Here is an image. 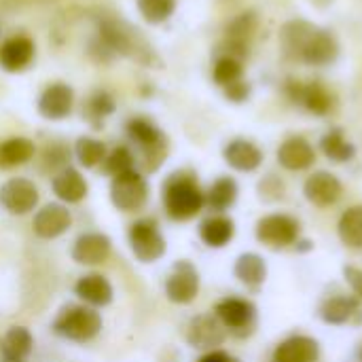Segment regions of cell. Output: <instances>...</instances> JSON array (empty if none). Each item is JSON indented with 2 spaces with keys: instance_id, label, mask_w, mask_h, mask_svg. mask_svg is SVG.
Returning <instances> with one entry per match:
<instances>
[{
  "instance_id": "cell-1",
  "label": "cell",
  "mask_w": 362,
  "mask_h": 362,
  "mask_svg": "<svg viewBox=\"0 0 362 362\" xmlns=\"http://www.w3.org/2000/svg\"><path fill=\"white\" fill-rule=\"evenodd\" d=\"M91 53H95L100 62H108L121 55L138 64H153V57H155L142 32L134 28L132 23L117 19V17H104L100 21L98 38L91 42Z\"/></svg>"
},
{
  "instance_id": "cell-2",
  "label": "cell",
  "mask_w": 362,
  "mask_h": 362,
  "mask_svg": "<svg viewBox=\"0 0 362 362\" xmlns=\"http://www.w3.org/2000/svg\"><path fill=\"white\" fill-rule=\"evenodd\" d=\"M280 45L288 57L312 64V66H327L335 62L339 53V45L331 32L320 30L303 19L288 21L282 28Z\"/></svg>"
},
{
  "instance_id": "cell-3",
  "label": "cell",
  "mask_w": 362,
  "mask_h": 362,
  "mask_svg": "<svg viewBox=\"0 0 362 362\" xmlns=\"http://www.w3.org/2000/svg\"><path fill=\"white\" fill-rule=\"evenodd\" d=\"M161 199L165 214L176 223L191 221L206 206V195L199 189L197 176L189 170H178L165 178Z\"/></svg>"
},
{
  "instance_id": "cell-4",
  "label": "cell",
  "mask_w": 362,
  "mask_h": 362,
  "mask_svg": "<svg viewBox=\"0 0 362 362\" xmlns=\"http://www.w3.org/2000/svg\"><path fill=\"white\" fill-rule=\"evenodd\" d=\"M127 138L132 140V144L136 146L138 155H136V165L142 168L144 174H153L157 172L170 151L168 138L165 134L146 117H134L127 121L125 125Z\"/></svg>"
},
{
  "instance_id": "cell-5",
  "label": "cell",
  "mask_w": 362,
  "mask_h": 362,
  "mask_svg": "<svg viewBox=\"0 0 362 362\" xmlns=\"http://www.w3.org/2000/svg\"><path fill=\"white\" fill-rule=\"evenodd\" d=\"M53 333L74 341V344H87L91 339H95L102 331V316L89 308V305H64L59 310V314L55 316L53 325H51Z\"/></svg>"
},
{
  "instance_id": "cell-6",
  "label": "cell",
  "mask_w": 362,
  "mask_h": 362,
  "mask_svg": "<svg viewBox=\"0 0 362 362\" xmlns=\"http://www.w3.org/2000/svg\"><path fill=\"white\" fill-rule=\"evenodd\" d=\"M110 202L121 212H140L148 202V182L140 170L119 174L110 182Z\"/></svg>"
},
{
  "instance_id": "cell-7",
  "label": "cell",
  "mask_w": 362,
  "mask_h": 362,
  "mask_svg": "<svg viewBox=\"0 0 362 362\" xmlns=\"http://www.w3.org/2000/svg\"><path fill=\"white\" fill-rule=\"evenodd\" d=\"M129 248L140 263H155L165 255V238L155 218H140L127 231Z\"/></svg>"
},
{
  "instance_id": "cell-8",
  "label": "cell",
  "mask_w": 362,
  "mask_h": 362,
  "mask_svg": "<svg viewBox=\"0 0 362 362\" xmlns=\"http://www.w3.org/2000/svg\"><path fill=\"white\" fill-rule=\"evenodd\" d=\"M214 316L221 320L225 331L235 337H248L257 327V308L248 299L227 297L214 305Z\"/></svg>"
},
{
  "instance_id": "cell-9",
  "label": "cell",
  "mask_w": 362,
  "mask_h": 362,
  "mask_svg": "<svg viewBox=\"0 0 362 362\" xmlns=\"http://www.w3.org/2000/svg\"><path fill=\"white\" fill-rule=\"evenodd\" d=\"M299 223L288 214H269L257 223V240L269 248H286L299 240Z\"/></svg>"
},
{
  "instance_id": "cell-10",
  "label": "cell",
  "mask_w": 362,
  "mask_h": 362,
  "mask_svg": "<svg viewBox=\"0 0 362 362\" xmlns=\"http://www.w3.org/2000/svg\"><path fill=\"white\" fill-rule=\"evenodd\" d=\"M199 293V274L193 263L178 261L165 280V297L176 305H187L195 301Z\"/></svg>"
},
{
  "instance_id": "cell-11",
  "label": "cell",
  "mask_w": 362,
  "mask_h": 362,
  "mask_svg": "<svg viewBox=\"0 0 362 362\" xmlns=\"http://www.w3.org/2000/svg\"><path fill=\"white\" fill-rule=\"evenodd\" d=\"M0 206L13 214L23 216L38 206V189L28 178H11L0 187Z\"/></svg>"
},
{
  "instance_id": "cell-12",
  "label": "cell",
  "mask_w": 362,
  "mask_h": 362,
  "mask_svg": "<svg viewBox=\"0 0 362 362\" xmlns=\"http://www.w3.org/2000/svg\"><path fill=\"white\" fill-rule=\"evenodd\" d=\"M286 93L295 104H303L314 115H329L333 110V95L318 81H312L308 85L299 81H288Z\"/></svg>"
},
{
  "instance_id": "cell-13",
  "label": "cell",
  "mask_w": 362,
  "mask_h": 362,
  "mask_svg": "<svg viewBox=\"0 0 362 362\" xmlns=\"http://www.w3.org/2000/svg\"><path fill=\"white\" fill-rule=\"evenodd\" d=\"M74 91L66 83H51L38 98V115L47 121H62L72 112Z\"/></svg>"
},
{
  "instance_id": "cell-14",
  "label": "cell",
  "mask_w": 362,
  "mask_h": 362,
  "mask_svg": "<svg viewBox=\"0 0 362 362\" xmlns=\"http://www.w3.org/2000/svg\"><path fill=\"white\" fill-rule=\"evenodd\" d=\"M72 227V214L62 204H47L34 214L32 231L40 240H55Z\"/></svg>"
},
{
  "instance_id": "cell-15",
  "label": "cell",
  "mask_w": 362,
  "mask_h": 362,
  "mask_svg": "<svg viewBox=\"0 0 362 362\" xmlns=\"http://www.w3.org/2000/svg\"><path fill=\"white\" fill-rule=\"evenodd\" d=\"M187 341L197 348V350H214L216 346H221L227 337L225 327L221 325V320L216 316L210 314H202L195 316L189 325H187Z\"/></svg>"
},
{
  "instance_id": "cell-16",
  "label": "cell",
  "mask_w": 362,
  "mask_h": 362,
  "mask_svg": "<svg viewBox=\"0 0 362 362\" xmlns=\"http://www.w3.org/2000/svg\"><path fill=\"white\" fill-rule=\"evenodd\" d=\"M112 250V242L106 233L100 231H89L76 238L72 246V261L78 265H102L108 261Z\"/></svg>"
},
{
  "instance_id": "cell-17",
  "label": "cell",
  "mask_w": 362,
  "mask_h": 362,
  "mask_svg": "<svg viewBox=\"0 0 362 362\" xmlns=\"http://www.w3.org/2000/svg\"><path fill=\"white\" fill-rule=\"evenodd\" d=\"M34 53L36 47L32 38L23 34L11 36L0 45V68L6 72H23L32 64Z\"/></svg>"
},
{
  "instance_id": "cell-18",
  "label": "cell",
  "mask_w": 362,
  "mask_h": 362,
  "mask_svg": "<svg viewBox=\"0 0 362 362\" xmlns=\"http://www.w3.org/2000/svg\"><path fill=\"white\" fill-rule=\"evenodd\" d=\"M303 193H305L308 202H312L314 206L329 208V206H333V204L339 202V197L344 193V187H341V182L333 174H329V172H316V174H312L305 180Z\"/></svg>"
},
{
  "instance_id": "cell-19",
  "label": "cell",
  "mask_w": 362,
  "mask_h": 362,
  "mask_svg": "<svg viewBox=\"0 0 362 362\" xmlns=\"http://www.w3.org/2000/svg\"><path fill=\"white\" fill-rule=\"evenodd\" d=\"M255 32H257V15L255 13H242L240 17H235L227 25V40H225L227 57L242 59L248 53Z\"/></svg>"
},
{
  "instance_id": "cell-20",
  "label": "cell",
  "mask_w": 362,
  "mask_h": 362,
  "mask_svg": "<svg viewBox=\"0 0 362 362\" xmlns=\"http://www.w3.org/2000/svg\"><path fill=\"white\" fill-rule=\"evenodd\" d=\"M74 295L89 308H106L112 303V284L102 274H87L76 280Z\"/></svg>"
},
{
  "instance_id": "cell-21",
  "label": "cell",
  "mask_w": 362,
  "mask_h": 362,
  "mask_svg": "<svg viewBox=\"0 0 362 362\" xmlns=\"http://www.w3.org/2000/svg\"><path fill=\"white\" fill-rule=\"evenodd\" d=\"M318 358L320 346L316 339L305 335H293L276 348L272 362H318Z\"/></svg>"
},
{
  "instance_id": "cell-22",
  "label": "cell",
  "mask_w": 362,
  "mask_h": 362,
  "mask_svg": "<svg viewBox=\"0 0 362 362\" xmlns=\"http://www.w3.org/2000/svg\"><path fill=\"white\" fill-rule=\"evenodd\" d=\"M51 189L57 195V199L66 202V204H78L87 197V180L83 178V174L76 168H64L59 170L53 180H51Z\"/></svg>"
},
{
  "instance_id": "cell-23",
  "label": "cell",
  "mask_w": 362,
  "mask_h": 362,
  "mask_svg": "<svg viewBox=\"0 0 362 362\" xmlns=\"http://www.w3.org/2000/svg\"><path fill=\"white\" fill-rule=\"evenodd\" d=\"M278 161L282 168L291 172H299V170H308L316 161V153L305 138L295 136L282 142V146L278 148Z\"/></svg>"
},
{
  "instance_id": "cell-24",
  "label": "cell",
  "mask_w": 362,
  "mask_h": 362,
  "mask_svg": "<svg viewBox=\"0 0 362 362\" xmlns=\"http://www.w3.org/2000/svg\"><path fill=\"white\" fill-rule=\"evenodd\" d=\"M223 155H225V161L238 172H255L263 161L261 148L257 144H252L250 140H242V138L231 140L225 146Z\"/></svg>"
},
{
  "instance_id": "cell-25",
  "label": "cell",
  "mask_w": 362,
  "mask_h": 362,
  "mask_svg": "<svg viewBox=\"0 0 362 362\" xmlns=\"http://www.w3.org/2000/svg\"><path fill=\"white\" fill-rule=\"evenodd\" d=\"M235 223L225 214H214L202 221L199 225V238L210 248H223L233 240Z\"/></svg>"
},
{
  "instance_id": "cell-26",
  "label": "cell",
  "mask_w": 362,
  "mask_h": 362,
  "mask_svg": "<svg viewBox=\"0 0 362 362\" xmlns=\"http://www.w3.org/2000/svg\"><path fill=\"white\" fill-rule=\"evenodd\" d=\"M36 155V146L30 138L15 136L0 142V170H13L28 163Z\"/></svg>"
},
{
  "instance_id": "cell-27",
  "label": "cell",
  "mask_w": 362,
  "mask_h": 362,
  "mask_svg": "<svg viewBox=\"0 0 362 362\" xmlns=\"http://www.w3.org/2000/svg\"><path fill=\"white\" fill-rule=\"evenodd\" d=\"M32 350H34V337L25 327H11L0 339L2 358L25 361L32 354Z\"/></svg>"
},
{
  "instance_id": "cell-28",
  "label": "cell",
  "mask_w": 362,
  "mask_h": 362,
  "mask_svg": "<svg viewBox=\"0 0 362 362\" xmlns=\"http://www.w3.org/2000/svg\"><path fill=\"white\" fill-rule=\"evenodd\" d=\"M361 314V301L354 297H333L320 305V318L327 325H346Z\"/></svg>"
},
{
  "instance_id": "cell-29",
  "label": "cell",
  "mask_w": 362,
  "mask_h": 362,
  "mask_svg": "<svg viewBox=\"0 0 362 362\" xmlns=\"http://www.w3.org/2000/svg\"><path fill=\"white\" fill-rule=\"evenodd\" d=\"M233 274L248 288H259L265 282V278H267V265H265V261L259 255L246 252V255H242L235 261Z\"/></svg>"
},
{
  "instance_id": "cell-30",
  "label": "cell",
  "mask_w": 362,
  "mask_h": 362,
  "mask_svg": "<svg viewBox=\"0 0 362 362\" xmlns=\"http://www.w3.org/2000/svg\"><path fill=\"white\" fill-rule=\"evenodd\" d=\"M238 199V182L229 176H221L212 182V187L206 193V206L214 212L229 210Z\"/></svg>"
},
{
  "instance_id": "cell-31",
  "label": "cell",
  "mask_w": 362,
  "mask_h": 362,
  "mask_svg": "<svg viewBox=\"0 0 362 362\" xmlns=\"http://www.w3.org/2000/svg\"><path fill=\"white\" fill-rule=\"evenodd\" d=\"M337 231L346 246L362 248V206H354L341 214Z\"/></svg>"
},
{
  "instance_id": "cell-32",
  "label": "cell",
  "mask_w": 362,
  "mask_h": 362,
  "mask_svg": "<svg viewBox=\"0 0 362 362\" xmlns=\"http://www.w3.org/2000/svg\"><path fill=\"white\" fill-rule=\"evenodd\" d=\"M320 146L325 151V155L337 163H346L350 161L354 155H356V148L352 142L346 140V136L339 132V129H331L322 140H320Z\"/></svg>"
},
{
  "instance_id": "cell-33",
  "label": "cell",
  "mask_w": 362,
  "mask_h": 362,
  "mask_svg": "<svg viewBox=\"0 0 362 362\" xmlns=\"http://www.w3.org/2000/svg\"><path fill=\"white\" fill-rule=\"evenodd\" d=\"M74 155L83 168H98V165H102V161L106 157V144L102 140L83 136L74 144Z\"/></svg>"
},
{
  "instance_id": "cell-34",
  "label": "cell",
  "mask_w": 362,
  "mask_h": 362,
  "mask_svg": "<svg viewBox=\"0 0 362 362\" xmlns=\"http://www.w3.org/2000/svg\"><path fill=\"white\" fill-rule=\"evenodd\" d=\"M115 108H117V104H115V100H112L110 93H106V91H93L89 95L87 104H85V115L93 123V127H102L104 119L110 117L115 112Z\"/></svg>"
},
{
  "instance_id": "cell-35",
  "label": "cell",
  "mask_w": 362,
  "mask_h": 362,
  "mask_svg": "<svg viewBox=\"0 0 362 362\" xmlns=\"http://www.w3.org/2000/svg\"><path fill=\"white\" fill-rule=\"evenodd\" d=\"M136 170V155L127 148V146H117L110 153H106L104 161H102V172L108 176H119L125 172Z\"/></svg>"
},
{
  "instance_id": "cell-36",
  "label": "cell",
  "mask_w": 362,
  "mask_h": 362,
  "mask_svg": "<svg viewBox=\"0 0 362 362\" xmlns=\"http://www.w3.org/2000/svg\"><path fill=\"white\" fill-rule=\"evenodd\" d=\"M138 11L146 23H163L176 11V0H138Z\"/></svg>"
},
{
  "instance_id": "cell-37",
  "label": "cell",
  "mask_w": 362,
  "mask_h": 362,
  "mask_svg": "<svg viewBox=\"0 0 362 362\" xmlns=\"http://www.w3.org/2000/svg\"><path fill=\"white\" fill-rule=\"evenodd\" d=\"M214 83L221 87H229L231 83L242 81V62L235 57H227L223 55L216 64H214Z\"/></svg>"
},
{
  "instance_id": "cell-38",
  "label": "cell",
  "mask_w": 362,
  "mask_h": 362,
  "mask_svg": "<svg viewBox=\"0 0 362 362\" xmlns=\"http://www.w3.org/2000/svg\"><path fill=\"white\" fill-rule=\"evenodd\" d=\"M68 159H70V151L66 144L62 142H51L45 146L42 157H40V168L45 172H59L64 168H68Z\"/></svg>"
},
{
  "instance_id": "cell-39",
  "label": "cell",
  "mask_w": 362,
  "mask_h": 362,
  "mask_svg": "<svg viewBox=\"0 0 362 362\" xmlns=\"http://www.w3.org/2000/svg\"><path fill=\"white\" fill-rule=\"evenodd\" d=\"M248 93H250V87L244 81H238V83H231L229 87H225V95L231 102H244L248 98Z\"/></svg>"
},
{
  "instance_id": "cell-40",
  "label": "cell",
  "mask_w": 362,
  "mask_h": 362,
  "mask_svg": "<svg viewBox=\"0 0 362 362\" xmlns=\"http://www.w3.org/2000/svg\"><path fill=\"white\" fill-rule=\"evenodd\" d=\"M344 276H346L348 284L352 286V291L358 295V299H362V269L354 267V265H346L344 267Z\"/></svg>"
},
{
  "instance_id": "cell-41",
  "label": "cell",
  "mask_w": 362,
  "mask_h": 362,
  "mask_svg": "<svg viewBox=\"0 0 362 362\" xmlns=\"http://www.w3.org/2000/svg\"><path fill=\"white\" fill-rule=\"evenodd\" d=\"M197 362H240L235 356L223 352V350H210L208 354H204Z\"/></svg>"
},
{
  "instance_id": "cell-42",
  "label": "cell",
  "mask_w": 362,
  "mask_h": 362,
  "mask_svg": "<svg viewBox=\"0 0 362 362\" xmlns=\"http://www.w3.org/2000/svg\"><path fill=\"white\" fill-rule=\"evenodd\" d=\"M2 362H25V361H15V358H2Z\"/></svg>"
},
{
  "instance_id": "cell-43",
  "label": "cell",
  "mask_w": 362,
  "mask_h": 362,
  "mask_svg": "<svg viewBox=\"0 0 362 362\" xmlns=\"http://www.w3.org/2000/svg\"><path fill=\"white\" fill-rule=\"evenodd\" d=\"M358 361L362 362V348H361V352H358Z\"/></svg>"
}]
</instances>
